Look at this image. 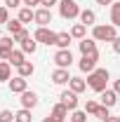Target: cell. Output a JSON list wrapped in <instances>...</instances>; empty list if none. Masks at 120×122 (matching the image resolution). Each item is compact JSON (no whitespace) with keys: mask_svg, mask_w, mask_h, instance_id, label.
Segmentation results:
<instances>
[{"mask_svg":"<svg viewBox=\"0 0 120 122\" xmlns=\"http://www.w3.org/2000/svg\"><path fill=\"white\" fill-rule=\"evenodd\" d=\"M108 80H111V75H108V71H106V68H94L90 75H87V87L94 89L97 94H101L104 89H108V87H106V85H108Z\"/></svg>","mask_w":120,"mask_h":122,"instance_id":"6da1fadb","label":"cell"},{"mask_svg":"<svg viewBox=\"0 0 120 122\" xmlns=\"http://www.w3.org/2000/svg\"><path fill=\"white\" fill-rule=\"evenodd\" d=\"M92 38L97 40V42H113L115 38H118V33H115V26L113 24H97L94 28H92Z\"/></svg>","mask_w":120,"mask_h":122,"instance_id":"7a4b0ae2","label":"cell"},{"mask_svg":"<svg viewBox=\"0 0 120 122\" xmlns=\"http://www.w3.org/2000/svg\"><path fill=\"white\" fill-rule=\"evenodd\" d=\"M80 5L75 2V0H59V14L64 19H75V16H80Z\"/></svg>","mask_w":120,"mask_h":122,"instance_id":"3957f363","label":"cell"},{"mask_svg":"<svg viewBox=\"0 0 120 122\" xmlns=\"http://www.w3.org/2000/svg\"><path fill=\"white\" fill-rule=\"evenodd\" d=\"M33 38H35L38 42H43V45H57L59 33H54V30L47 28V26H38V30L33 33Z\"/></svg>","mask_w":120,"mask_h":122,"instance_id":"277c9868","label":"cell"},{"mask_svg":"<svg viewBox=\"0 0 120 122\" xmlns=\"http://www.w3.org/2000/svg\"><path fill=\"white\" fill-rule=\"evenodd\" d=\"M97 61H99V52H94V54H82V59H80V63H78V68H80L82 73L90 75L92 71L97 68Z\"/></svg>","mask_w":120,"mask_h":122,"instance_id":"5b68a950","label":"cell"},{"mask_svg":"<svg viewBox=\"0 0 120 122\" xmlns=\"http://www.w3.org/2000/svg\"><path fill=\"white\" fill-rule=\"evenodd\" d=\"M54 63H57V68H71V63H73L71 49H59L54 54Z\"/></svg>","mask_w":120,"mask_h":122,"instance_id":"8992f818","label":"cell"},{"mask_svg":"<svg viewBox=\"0 0 120 122\" xmlns=\"http://www.w3.org/2000/svg\"><path fill=\"white\" fill-rule=\"evenodd\" d=\"M12 52H14V38H0V59L7 61Z\"/></svg>","mask_w":120,"mask_h":122,"instance_id":"52a82bcc","label":"cell"},{"mask_svg":"<svg viewBox=\"0 0 120 122\" xmlns=\"http://www.w3.org/2000/svg\"><path fill=\"white\" fill-rule=\"evenodd\" d=\"M99 99H101V106L113 108L115 103H118V92L115 89H104L101 94H99Z\"/></svg>","mask_w":120,"mask_h":122,"instance_id":"ba28073f","label":"cell"},{"mask_svg":"<svg viewBox=\"0 0 120 122\" xmlns=\"http://www.w3.org/2000/svg\"><path fill=\"white\" fill-rule=\"evenodd\" d=\"M61 103H64V106L68 108V110H78V94H75V92H61Z\"/></svg>","mask_w":120,"mask_h":122,"instance_id":"9c48e42d","label":"cell"},{"mask_svg":"<svg viewBox=\"0 0 120 122\" xmlns=\"http://www.w3.org/2000/svg\"><path fill=\"white\" fill-rule=\"evenodd\" d=\"M28 89V80L21 75H16L10 80V92H14V94H24V92Z\"/></svg>","mask_w":120,"mask_h":122,"instance_id":"30bf717a","label":"cell"},{"mask_svg":"<svg viewBox=\"0 0 120 122\" xmlns=\"http://www.w3.org/2000/svg\"><path fill=\"white\" fill-rule=\"evenodd\" d=\"M35 24L38 26H49L52 24V10H47V7L35 10Z\"/></svg>","mask_w":120,"mask_h":122,"instance_id":"8fae6325","label":"cell"},{"mask_svg":"<svg viewBox=\"0 0 120 122\" xmlns=\"http://www.w3.org/2000/svg\"><path fill=\"white\" fill-rule=\"evenodd\" d=\"M19 101H21V108H28V110H33V108L38 106V94L26 89L24 94H21V99H19Z\"/></svg>","mask_w":120,"mask_h":122,"instance_id":"7c38bea8","label":"cell"},{"mask_svg":"<svg viewBox=\"0 0 120 122\" xmlns=\"http://www.w3.org/2000/svg\"><path fill=\"white\" fill-rule=\"evenodd\" d=\"M52 82H54V85H68V82H71L68 68H57V71L52 73Z\"/></svg>","mask_w":120,"mask_h":122,"instance_id":"4fadbf2b","label":"cell"},{"mask_svg":"<svg viewBox=\"0 0 120 122\" xmlns=\"http://www.w3.org/2000/svg\"><path fill=\"white\" fill-rule=\"evenodd\" d=\"M78 45H80V52L82 54H94L97 52V40L94 38H82Z\"/></svg>","mask_w":120,"mask_h":122,"instance_id":"5bb4252c","label":"cell"},{"mask_svg":"<svg viewBox=\"0 0 120 122\" xmlns=\"http://www.w3.org/2000/svg\"><path fill=\"white\" fill-rule=\"evenodd\" d=\"M16 19H19L21 24H31V21H35V12H33V7H21Z\"/></svg>","mask_w":120,"mask_h":122,"instance_id":"9a60e30c","label":"cell"},{"mask_svg":"<svg viewBox=\"0 0 120 122\" xmlns=\"http://www.w3.org/2000/svg\"><path fill=\"white\" fill-rule=\"evenodd\" d=\"M80 24H85V26H97V14H94V10H82V12H80Z\"/></svg>","mask_w":120,"mask_h":122,"instance_id":"2e32d148","label":"cell"},{"mask_svg":"<svg viewBox=\"0 0 120 122\" xmlns=\"http://www.w3.org/2000/svg\"><path fill=\"white\" fill-rule=\"evenodd\" d=\"M52 115H54V117H59L61 122H68V120H66V117H68V108L59 101V103H54V106H52Z\"/></svg>","mask_w":120,"mask_h":122,"instance_id":"e0dca14e","label":"cell"},{"mask_svg":"<svg viewBox=\"0 0 120 122\" xmlns=\"http://www.w3.org/2000/svg\"><path fill=\"white\" fill-rule=\"evenodd\" d=\"M68 87H71V92H75V94H82V92L87 89V82H85L82 77H71Z\"/></svg>","mask_w":120,"mask_h":122,"instance_id":"ac0fdd59","label":"cell"},{"mask_svg":"<svg viewBox=\"0 0 120 122\" xmlns=\"http://www.w3.org/2000/svg\"><path fill=\"white\" fill-rule=\"evenodd\" d=\"M10 75H12V63L0 59V82H10Z\"/></svg>","mask_w":120,"mask_h":122,"instance_id":"d6986e66","label":"cell"},{"mask_svg":"<svg viewBox=\"0 0 120 122\" xmlns=\"http://www.w3.org/2000/svg\"><path fill=\"white\" fill-rule=\"evenodd\" d=\"M7 61H10L12 66H16V68H19V66H21V63L26 61V54H24L21 49H14V52L10 54V59H7Z\"/></svg>","mask_w":120,"mask_h":122,"instance_id":"ffe728a7","label":"cell"},{"mask_svg":"<svg viewBox=\"0 0 120 122\" xmlns=\"http://www.w3.org/2000/svg\"><path fill=\"white\" fill-rule=\"evenodd\" d=\"M111 24H113L115 28H120V2L118 0L111 5Z\"/></svg>","mask_w":120,"mask_h":122,"instance_id":"44dd1931","label":"cell"},{"mask_svg":"<svg viewBox=\"0 0 120 122\" xmlns=\"http://www.w3.org/2000/svg\"><path fill=\"white\" fill-rule=\"evenodd\" d=\"M16 71H19V75H21V77H31L33 73H35V66H33L31 61H24V63H21Z\"/></svg>","mask_w":120,"mask_h":122,"instance_id":"7402d4cb","label":"cell"},{"mask_svg":"<svg viewBox=\"0 0 120 122\" xmlns=\"http://www.w3.org/2000/svg\"><path fill=\"white\" fill-rule=\"evenodd\" d=\"M35 49H38V40H35V38H28V40L21 42V52H24V54H33Z\"/></svg>","mask_w":120,"mask_h":122,"instance_id":"603a6c76","label":"cell"},{"mask_svg":"<svg viewBox=\"0 0 120 122\" xmlns=\"http://www.w3.org/2000/svg\"><path fill=\"white\" fill-rule=\"evenodd\" d=\"M71 40H73L71 33H59V38H57V47H59V49H68Z\"/></svg>","mask_w":120,"mask_h":122,"instance_id":"cb8c5ba5","label":"cell"},{"mask_svg":"<svg viewBox=\"0 0 120 122\" xmlns=\"http://www.w3.org/2000/svg\"><path fill=\"white\" fill-rule=\"evenodd\" d=\"M33 117H31V110L28 108H21V110H16L14 113V122H31Z\"/></svg>","mask_w":120,"mask_h":122,"instance_id":"d4e9b609","label":"cell"},{"mask_svg":"<svg viewBox=\"0 0 120 122\" xmlns=\"http://www.w3.org/2000/svg\"><path fill=\"white\" fill-rule=\"evenodd\" d=\"M85 33H87V26H85V24H75L73 28H71V35L78 38V40H82V38H85Z\"/></svg>","mask_w":120,"mask_h":122,"instance_id":"484cf974","label":"cell"},{"mask_svg":"<svg viewBox=\"0 0 120 122\" xmlns=\"http://www.w3.org/2000/svg\"><path fill=\"white\" fill-rule=\"evenodd\" d=\"M5 26H7V30H10V33H12V35H14V33H19V30L24 28V24H21V21H19V19H12V21H7V24H5Z\"/></svg>","mask_w":120,"mask_h":122,"instance_id":"4316f807","label":"cell"},{"mask_svg":"<svg viewBox=\"0 0 120 122\" xmlns=\"http://www.w3.org/2000/svg\"><path fill=\"white\" fill-rule=\"evenodd\" d=\"M71 122H87V113L85 110H71Z\"/></svg>","mask_w":120,"mask_h":122,"instance_id":"83f0119b","label":"cell"},{"mask_svg":"<svg viewBox=\"0 0 120 122\" xmlns=\"http://www.w3.org/2000/svg\"><path fill=\"white\" fill-rule=\"evenodd\" d=\"M12 38H14V42H19V45H21L24 40H28V38H31V33H28V30H26V28H21V30H19V33H14Z\"/></svg>","mask_w":120,"mask_h":122,"instance_id":"f1b7e54d","label":"cell"},{"mask_svg":"<svg viewBox=\"0 0 120 122\" xmlns=\"http://www.w3.org/2000/svg\"><path fill=\"white\" fill-rule=\"evenodd\" d=\"M99 106H101V103H97V101H87V103H85V113H87V115H94Z\"/></svg>","mask_w":120,"mask_h":122,"instance_id":"f546056e","label":"cell"},{"mask_svg":"<svg viewBox=\"0 0 120 122\" xmlns=\"http://www.w3.org/2000/svg\"><path fill=\"white\" fill-rule=\"evenodd\" d=\"M0 122H14V113L12 110H0Z\"/></svg>","mask_w":120,"mask_h":122,"instance_id":"4dcf8cb0","label":"cell"},{"mask_svg":"<svg viewBox=\"0 0 120 122\" xmlns=\"http://www.w3.org/2000/svg\"><path fill=\"white\" fill-rule=\"evenodd\" d=\"M94 117H99V120L111 117V115H108V108H106V106H99V108H97V113H94Z\"/></svg>","mask_w":120,"mask_h":122,"instance_id":"1f68e13d","label":"cell"},{"mask_svg":"<svg viewBox=\"0 0 120 122\" xmlns=\"http://www.w3.org/2000/svg\"><path fill=\"white\" fill-rule=\"evenodd\" d=\"M21 5H24V0H5L7 10H14V7H21Z\"/></svg>","mask_w":120,"mask_h":122,"instance_id":"d6a6232c","label":"cell"},{"mask_svg":"<svg viewBox=\"0 0 120 122\" xmlns=\"http://www.w3.org/2000/svg\"><path fill=\"white\" fill-rule=\"evenodd\" d=\"M10 21V14H7V7H0V26Z\"/></svg>","mask_w":120,"mask_h":122,"instance_id":"836d02e7","label":"cell"},{"mask_svg":"<svg viewBox=\"0 0 120 122\" xmlns=\"http://www.w3.org/2000/svg\"><path fill=\"white\" fill-rule=\"evenodd\" d=\"M52 5H59V0H40V7H47V10H52Z\"/></svg>","mask_w":120,"mask_h":122,"instance_id":"e575fe53","label":"cell"},{"mask_svg":"<svg viewBox=\"0 0 120 122\" xmlns=\"http://www.w3.org/2000/svg\"><path fill=\"white\" fill-rule=\"evenodd\" d=\"M111 45H113V52H115V54H120V35L113 40V42H111Z\"/></svg>","mask_w":120,"mask_h":122,"instance_id":"d590c367","label":"cell"},{"mask_svg":"<svg viewBox=\"0 0 120 122\" xmlns=\"http://www.w3.org/2000/svg\"><path fill=\"white\" fill-rule=\"evenodd\" d=\"M43 122H61L59 117H54V115H52V113H49V115H47V117H43Z\"/></svg>","mask_w":120,"mask_h":122,"instance_id":"8d00e7d4","label":"cell"},{"mask_svg":"<svg viewBox=\"0 0 120 122\" xmlns=\"http://www.w3.org/2000/svg\"><path fill=\"white\" fill-rule=\"evenodd\" d=\"M24 5L26 7H35V5H40V0H24Z\"/></svg>","mask_w":120,"mask_h":122,"instance_id":"74e56055","label":"cell"},{"mask_svg":"<svg viewBox=\"0 0 120 122\" xmlns=\"http://www.w3.org/2000/svg\"><path fill=\"white\" fill-rule=\"evenodd\" d=\"M113 89H115V92L120 94V80H115V82H113Z\"/></svg>","mask_w":120,"mask_h":122,"instance_id":"f35d334b","label":"cell"},{"mask_svg":"<svg viewBox=\"0 0 120 122\" xmlns=\"http://www.w3.org/2000/svg\"><path fill=\"white\" fill-rule=\"evenodd\" d=\"M97 2H99V5H104V7H106V5H111L113 0H97Z\"/></svg>","mask_w":120,"mask_h":122,"instance_id":"ab89813d","label":"cell"},{"mask_svg":"<svg viewBox=\"0 0 120 122\" xmlns=\"http://www.w3.org/2000/svg\"><path fill=\"white\" fill-rule=\"evenodd\" d=\"M104 122H120V120H118V117H106Z\"/></svg>","mask_w":120,"mask_h":122,"instance_id":"60d3db41","label":"cell"},{"mask_svg":"<svg viewBox=\"0 0 120 122\" xmlns=\"http://www.w3.org/2000/svg\"><path fill=\"white\" fill-rule=\"evenodd\" d=\"M68 122H71V120H68Z\"/></svg>","mask_w":120,"mask_h":122,"instance_id":"b9f144b4","label":"cell"},{"mask_svg":"<svg viewBox=\"0 0 120 122\" xmlns=\"http://www.w3.org/2000/svg\"><path fill=\"white\" fill-rule=\"evenodd\" d=\"M118 2H120V0H118Z\"/></svg>","mask_w":120,"mask_h":122,"instance_id":"7bdbcfd3","label":"cell"},{"mask_svg":"<svg viewBox=\"0 0 120 122\" xmlns=\"http://www.w3.org/2000/svg\"><path fill=\"white\" fill-rule=\"evenodd\" d=\"M118 120H120V117H118Z\"/></svg>","mask_w":120,"mask_h":122,"instance_id":"ee69618b","label":"cell"}]
</instances>
